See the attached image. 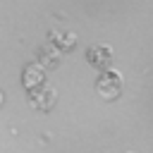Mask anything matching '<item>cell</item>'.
Masks as SVG:
<instances>
[{
	"label": "cell",
	"mask_w": 153,
	"mask_h": 153,
	"mask_svg": "<svg viewBox=\"0 0 153 153\" xmlns=\"http://www.w3.org/2000/svg\"><path fill=\"white\" fill-rule=\"evenodd\" d=\"M122 88H124V79H122V72H120V69L108 67V69L100 72V76H98V81H96V91H98L100 98L112 100V98H117V96L122 93Z\"/></svg>",
	"instance_id": "cell-1"
},
{
	"label": "cell",
	"mask_w": 153,
	"mask_h": 153,
	"mask_svg": "<svg viewBox=\"0 0 153 153\" xmlns=\"http://www.w3.org/2000/svg\"><path fill=\"white\" fill-rule=\"evenodd\" d=\"M0 103H2V91H0Z\"/></svg>",
	"instance_id": "cell-5"
},
{
	"label": "cell",
	"mask_w": 153,
	"mask_h": 153,
	"mask_svg": "<svg viewBox=\"0 0 153 153\" xmlns=\"http://www.w3.org/2000/svg\"><path fill=\"white\" fill-rule=\"evenodd\" d=\"M43 76H45L43 65L31 62V65H26V67H24V86H26L29 91H33V88L43 86Z\"/></svg>",
	"instance_id": "cell-4"
},
{
	"label": "cell",
	"mask_w": 153,
	"mask_h": 153,
	"mask_svg": "<svg viewBox=\"0 0 153 153\" xmlns=\"http://www.w3.org/2000/svg\"><path fill=\"white\" fill-rule=\"evenodd\" d=\"M112 57H115V50L105 43H93L86 48V60L93 65V67H100V69H108L112 65Z\"/></svg>",
	"instance_id": "cell-2"
},
{
	"label": "cell",
	"mask_w": 153,
	"mask_h": 153,
	"mask_svg": "<svg viewBox=\"0 0 153 153\" xmlns=\"http://www.w3.org/2000/svg\"><path fill=\"white\" fill-rule=\"evenodd\" d=\"M127 153H131V151H127Z\"/></svg>",
	"instance_id": "cell-6"
},
{
	"label": "cell",
	"mask_w": 153,
	"mask_h": 153,
	"mask_svg": "<svg viewBox=\"0 0 153 153\" xmlns=\"http://www.w3.org/2000/svg\"><path fill=\"white\" fill-rule=\"evenodd\" d=\"M55 91L50 88V86H38V88H33L31 91V103L38 108V110H50L53 105H55Z\"/></svg>",
	"instance_id": "cell-3"
}]
</instances>
